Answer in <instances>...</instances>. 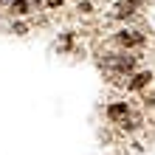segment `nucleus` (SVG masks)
<instances>
[{"instance_id": "7ed1b4c3", "label": "nucleus", "mask_w": 155, "mask_h": 155, "mask_svg": "<svg viewBox=\"0 0 155 155\" xmlns=\"http://www.w3.org/2000/svg\"><path fill=\"white\" fill-rule=\"evenodd\" d=\"M118 40H121V45H141L144 42V34H138V31H121Z\"/></svg>"}, {"instance_id": "39448f33", "label": "nucleus", "mask_w": 155, "mask_h": 155, "mask_svg": "<svg viewBox=\"0 0 155 155\" xmlns=\"http://www.w3.org/2000/svg\"><path fill=\"white\" fill-rule=\"evenodd\" d=\"M150 79H152V74H147V71H144V74L133 76V82H130V85H127V87H130V90H138V87H144V85H147Z\"/></svg>"}, {"instance_id": "20e7f679", "label": "nucleus", "mask_w": 155, "mask_h": 155, "mask_svg": "<svg viewBox=\"0 0 155 155\" xmlns=\"http://www.w3.org/2000/svg\"><path fill=\"white\" fill-rule=\"evenodd\" d=\"M37 6H40V0H14L12 12H17V14H28L31 8H37Z\"/></svg>"}, {"instance_id": "f257e3e1", "label": "nucleus", "mask_w": 155, "mask_h": 155, "mask_svg": "<svg viewBox=\"0 0 155 155\" xmlns=\"http://www.w3.org/2000/svg\"><path fill=\"white\" fill-rule=\"evenodd\" d=\"M104 65L110 68V71H118V74H130L133 65H135V59L133 57H121V54H113V57L104 59Z\"/></svg>"}, {"instance_id": "6e6552de", "label": "nucleus", "mask_w": 155, "mask_h": 155, "mask_svg": "<svg viewBox=\"0 0 155 155\" xmlns=\"http://www.w3.org/2000/svg\"><path fill=\"white\" fill-rule=\"evenodd\" d=\"M3 3H6V0H0V6H3Z\"/></svg>"}, {"instance_id": "423d86ee", "label": "nucleus", "mask_w": 155, "mask_h": 155, "mask_svg": "<svg viewBox=\"0 0 155 155\" xmlns=\"http://www.w3.org/2000/svg\"><path fill=\"white\" fill-rule=\"evenodd\" d=\"M107 116H110V118H127L130 110H127V104H113L110 110H107Z\"/></svg>"}, {"instance_id": "0eeeda50", "label": "nucleus", "mask_w": 155, "mask_h": 155, "mask_svg": "<svg viewBox=\"0 0 155 155\" xmlns=\"http://www.w3.org/2000/svg\"><path fill=\"white\" fill-rule=\"evenodd\" d=\"M62 3V0H48V6H59Z\"/></svg>"}, {"instance_id": "f03ea898", "label": "nucleus", "mask_w": 155, "mask_h": 155, "mask_svg": "<svg viewBox=\"0 0 155 155\" xmlns=\"http://www.w3.org/2000/svg\"><path fill=\"white\" fill-rule=\"evenodd\" d=\"M141 8V0H118L116 6V17H130Z\"/></svg>"}]
</instances>
